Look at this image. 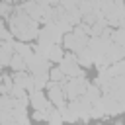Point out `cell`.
<instances>
[{
  "label": "cell",
  "mask_w": 125,
  "mask_h": 125,
  "mask_svg": "<svg viewBox=\"0 0 125 125\" xmlns=\"http://www.w3.org/2000/svg\"><path fill=\"white\" fill-rule=\"evenodd\" d=\"M8 21V27L12 31V35L20 41H37V35H39V21L33 20L31 16H27L21 6H16L14 12L10 14V18L6 20Z\"/></svg>",
  "instance_id": "cell-1"
},
{
  "label": "cell",
  "mask_w": 125,
  "mask_h": 125,
  "mask_svg": "<svg viewBox=\"0 0 125 125\" xmlns=\"http://www.w3.org/2000/svg\"><path fill=\"white\" fill-rule=\"evenodd\" d=\"M59 66L62 68V72H64L68 78H70V76H86L84 66H80L78 57H76V53H72V51H68V53H66V55L61 59Z\"/></svg>",
  "instance_id": "cell-2"
},
{
  "label": "cell",
  "mask_w": 125,
  "mask_h": 125,
  "mask_svg": "<svg viewBox=\"0 0 125 125\" xmlns=\"http://www.w3.org/2000/svg\"><path fill=\"white\" fill-rule=\"evenodd\" d=\"M88 84H90V82L86 80V76H70V78L64 82L66 98H68V100H74V98L84 96V92H86Z\"/></svg>",
  "instance_id": "cell-3"
},
{
  "label": "cell",
  "mask_w": 125,
  "mask_h": 125,
  "mask_svg": "<svg viewBox=\"0 0 125 125\" xmlns=\"http://www.w3.org/2000/svg\"><path fill=\"white\" fill-rule=\"evenodd\" d=\"M47 96H49L51 104H55L57 107H66V104H68V98H66V92H64V84L62 82L49 80L47 82Z\"/></svg>",
  "instance_id": "cell-4"
},
{
  "label": "cell",
  "mask_w": 125,
  "mask_h": 125,
  "mask_svg": "<svg viewBox=\"0 0 125 125\" xmlns=\"http://www.w3.org/2000/svg\"><path fill=\"white\" fill-rule=\"evenodd\" d=\"M49 104H51V100H49L47 94H43V90L29 92V105H31V109H35V111H47Z\"/></svg>",
  "instance_id": "cell-5"
},
{
  "label": "cell",
  "mask_w": 125,
  "mask_h": 125,
  "mask_svg": "<svg viewBox=\"0 0 125 125\" xmlns=\"http://www.w3.org/2000/svg\"><path fill=\"white\" fill-rule=\"evenodd\" d=\"M20 6H21V10H23L27 16H31L33 20H37L39 23L43 21V16H45L47 6H41V4H37V2H33V0H25V2L20 4Z\"/></svg>",
  "instance_id": "cell-6"
},
{
  "label": "cell",
  "mask_w": 125,
  "mask_h": 125,
  "mask_svg": "<svg viewBox=\"0 0 125 125\" xmlns=\"http://www.w3.org/2000/svg\"><path fill=\"white\" fill-rule=\"evenodd\" d=\"M14 84L21 86L23 90L27 92H33L35 86H33V74L29 70H20V72H14Z\"/></svg>",
  "instance_id": "cell-7"
},
{
  "label": "cell",
  "mask_w": 125,
  "mask_h": 125,
  "mask_svg": "<svg viewBox=\"0 0 125 125\" xmlns=\"http://www.w3.org/2000/svg\"><path fill=\"white\" fill-rule=\"evenodd\" d=\"M14 45L12 41H0V64L2 66H10V61L14 57Z\"/></svg>",
  "instance_id": "cell-8"
},
{
  "label": "cell",
  "mask_w": 125,
  "mask_h": 125,
  "mask_svg": "<svg viewBox=\"0 0 125 125\" xmlns=\"http://www.w3.org/2000/svg\"><path fill=\"white\" fill-rule=\"evenodd\" d=\"M47 57H49V61L51 62H61V59L64 57V47L61 45V43H53L51 47H49V51H47Z\"/></svg>",
  "instance_id": "cell-9"
},
{
  "label": "cell",
  "mask_w": 125,
  "mask_h": 125,
  "mask_svg": "<svg viewBox=\"0 0 125 125\" xmlns=\"http://www.w3.org/2000/svg\"><path fill=\"white\" fill-rule=\"evenodd\" d=\"M12 45H14V51L21 57H27L29 53H33V47L27 43V41H20V39H12Z\"/></svg>",
  "instance_id": "cell-10"
},
{
  "label": "cell",
  "mask_w": 125,
  "mask_h": 125,
  "mask_svg": "<svg viewBox=\"0 0 125 125\" xmlns=\"http://www.w3.org/2000/svg\"><path fill=\"white\" fill-rule=\"evenodd\" d=\"M10 68H12V72H20V70H27V64H25V59H23L21 55H18V53H14V57H12V61H10Z\"/></svg>",
  "instance_id": "cell-11"
},
{
  "label": "cell",
  "mask_w": 125,
  "mask_h": 125,
  "mask_svg": "<svg viewBox=\"0 0 125 125\" xmlns=\"http://www.w3.org/2000/svg\"><path fill=\"white\" fill-rule=\"evenodd\" d=\"M49 80H53V82H62V84H64V82L68 80V76H66V74L62 72V68L57 64V66H51V68H49Z\"/></svg>",
  "instance_id": "cell-12"
},
{
  "label": "cell",
  "mask_w": 125,
  "mask_h": 125,
  "mask_svg": "<svg viewBox=\"0 0 125 125\" xmlns=\"http://www.w3.org/2000/svg\"><path fill=\"white\" fill-rule=\"evenodd\" d=\"M111 41H115L117 45H121L125 49V27H115L111 31Z\"/></svg>",
  "instance_id": "cell-13"
},
{
  "label": "cell",
  "mask_w": 125,
  "mask_h": 125,
  "mask_svg": "<svg viewBox=\"0 0 125 125\" xmlns=\"http://www.w3.org/2000/svg\"><path fill=\"white\" fill-rule=\"evenodd\" d=\"M14 4H10L8 0H0V18H4V20H8L10 18V14L14 12Z\"/></svg>",
  "instance_id": "cell-14"
},
{
  "label": "cell",
  "mask_w": 125,
  "mask_h": 125,
  "mask_svg": "<svg viewBox=\"0 0 125 125\" xmlns=\"http://www.w3.org/2000/svg\"><path fill=\"white\" fill-rule=\"evenodd\" d=\"M12 39H14V35L10 31V27L4 25V21H0V41H12Z\"/></svg>",
  "instance_id": "cell-15"
},
{
  "label": "cell",
  "mask_w": 125,
  "mask_h": 125,
  "mask_svg": "<svg viewBox=\"0 0 125 125\" xmlns=\"http://www.w3.org/2000/svg\"><path fill=\"white\" fill-rule=\"evenodd\" d=\"M61 6L66 12H72V10H78L80 8V0H61Z\"/></svg>",
  "instance_id": "cell-16"
},
{
  "label": "cell",
  "mask_w": 125,
  "mask_h": 125,
  "mask_svg": "<svg viewBox=\"0 0 125 125\" xmlns=\"http://www.w3.org/2000/svg\"><path fill=\"white\" fill-rule=\"evenodd\" d=\"M8 2H10V4H14V6H20V4H23L25 0H8Z\"/></svg>",
  "instance_id": "cell-17"
},
{
  "label": "cell",
  "mask_w": 125,
  "mask_h": 125,
  "mask_svg": "<svg viewBox=\"0 0 125 125\" xmlns=\"http://www.w3.org/2000/svg\"><path fill=\"white\" fill-rule=\"evenodd\" d=\"M33 2H37V4H41V6H49V0H33Z\"/></svg>",
  "instance_id": "cell-18"
},
{
  "label": "cell",
  "mask_w": 125,
  "mask_h": 125,
  "mask_svg": "<svg viewBox=\"0 0 125 125\" xmlns=\"http://www.w3.org/2000/svg\"><path fill=\"white\" fill-rule=\"evenodd\" d=\"M49 4H51V6H59V4H61V0H49Z\"/></svg>",
  "instance_id": "cell-19"
},
{
  "label": "cell",
  "mask_w": 125,
  "mask_h": 125,
  "mask_svg": "<svg viewBox=\"0 0 125 125\" xmlns=\"http://www.w3.org/2000/svg\"><path fill=\"white\" fill-rule=\"evenodd\" d=\"M0 21H4V18H0Z\"/></svg>",
  "instance_id": "cell-20"
}]
</instances>
